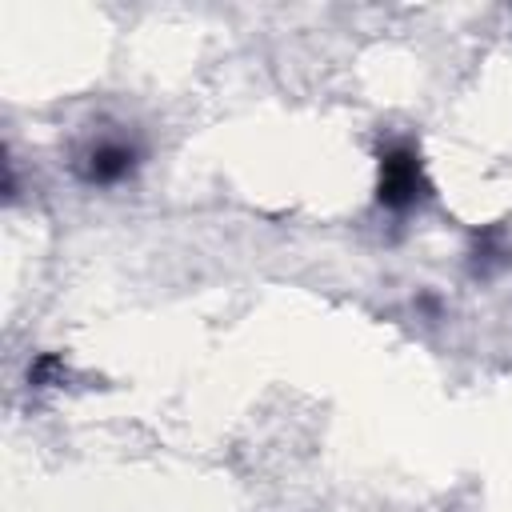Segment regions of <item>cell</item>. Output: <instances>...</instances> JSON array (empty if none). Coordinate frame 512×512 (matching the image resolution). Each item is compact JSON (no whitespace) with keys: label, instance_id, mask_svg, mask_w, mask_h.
<instances>
[{"label":"cell","instance_id":"6da1fadb","mask_svg":"<svg viewBox=\"0 0 512 512\" xmlns=\"http://www.w3.org/2000/svg\"><path fill=\"white\" fill-rule=\"evenodd\" d=\"M424 192H428V180H424L420 156L408 152V148H392V152L380 160L376 200H380L384 208H408V204H416Z\"/></svg>","mask_w":512,"mask_h":512},{"label":"cell","instance_id":"7a4b0ae2","mask_svg":"<svg viewBox=\"0 0 512 512\" xmlns=\"http://www.w3.org/2000/svg\"><path fill=\"white\" fill-rule=\"evenodd\" d=\"M132 164H136V152H132L128 144H100V148L88 156L84 176H88L92 184H116V180H124V176L132 172Z\"/></svg>","mask_w":512,"mask_h":512},{"label":"cell","instance_id":"3957f363","mask_svg":"<svg viewBox=\"0 0 512 512\" xmlns=\"http://www.w3.org/2000/svg\"><path fill=\"white\" fill-rule=\"evenodd\" d=\"M64 376V364H60V356H40L32 368H28V380L36 384V388H48L52 380H60Z\"/></svg>","mask_w":512,"mask_h":512}]
</instances>
